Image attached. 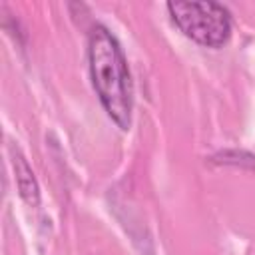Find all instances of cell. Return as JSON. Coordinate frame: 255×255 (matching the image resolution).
<instances>
[{
    "label": "cell",
    "instance_id": "1",
    "mask_svg": "<svg viewBox=\"0 0 255 255\" xmlns=\"http://www.w3.org/2000/svg\"><path fill=\"white\" fill-rule=\"evenodd\" d=\"M90 76L94 90L108 116L128 129L131 124V80L124 52L114 34L104 26H94L88 42Z\"/></svg>",
    "mask_w": 255,
    "mask_h": 255
},
{
    "label": "cell",
    "instance_id": "2",
    "mask_svg": "<svg viewBox=\"0 0 255 255\" xmlns=\"http://www.w3.org/2000/svg\"><path fill=\"white\" fill-rule=\"evenodd\" d=\"M167 10L179 30L203 46L217 48L229 40L231 18L217 2H169Z\"/></svg>",
    "mask_w": 255,
    "mask_h": 255
},
{
    "label": "cell",
    "instance_id": "3",
    "mask_svg": "<svg viewBox=\"0 0 255 255\" xmlns=\"http://www.w3.org/2000/svg\"><path fill=\"white\" fill-rule=\"evenodd\" d=\"M12 165H14V173H16V185H18V191L22 195V199L36 207L40 203V189H38V183H36V177L32 173V167L28 165V161L24 159V155L16 149L12 151Z\"/></svg>",
    "mask_w": 255,
    "mask_h": 255
}]
</instances>
